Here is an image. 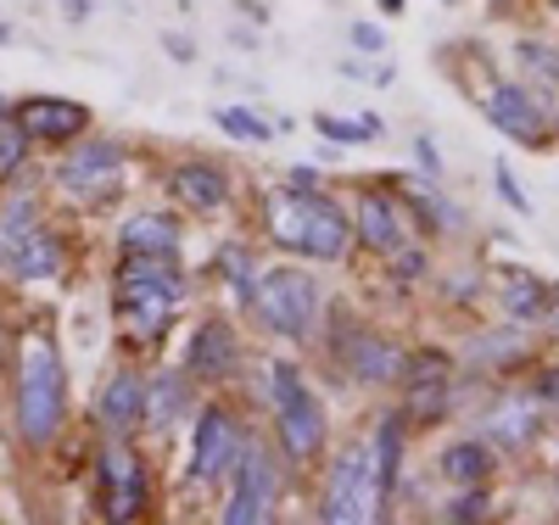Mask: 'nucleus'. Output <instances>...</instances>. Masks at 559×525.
I'll list each match as a JSON object with an SVG mask.
<instances>
[{
	"label": "nucleus",
	"instance_id": "nucleus-19",
	"mask_svg": "<svg viewBox=\"0 0 559 525\" xmlns=\"http://www.w3.org/2000/svg\"><path fill=\"white\" fill-rule=\"evenodd\" d=\"M96 425L102 437H140L146 431V374L140 369H112L96 397Z\"/></svg>",
	"mask_w": 559,
	"mask_h": 525
},
{
	"label": "nucleus",
	"instance_id": "nucleus-29",
	"mask_svg": "<svg viewBox=\"0 0 559 525\" xmlns=\"http://www.w3.org/2000/svg\"><path fill=\"white\" fill-rule=\"evenodd\" d=\"M515 62L526 73V84L537 95H554L559 90V45H543V39H521L515 45Z\"/></svg>",
	"mask_w": 559,
	"mask_h": 525
},
{
	"label": "nucleus",
	"instance_id": "nucleus-22",
	"mask_svg": "<svg viewBox=\"0 0 559 525\" xmlns=\"http://www.w3.org/2000/svg\"><path fill=\"white\" fill-rule=\"evenodd\" d=\"M0 269H7L12 279H23V285H39V279H57V274L68 269V252H62V241H57L51 224H28V229L17 235V247L0 258Z\"/></svg>",
	"mask_w": 559,
	"mask_h": 525
},
{
	"label": "nucleus",
	"instance_id": "nucleus-1",
	"mask_svg": "<svg viewBox=\"0 0 559 525\" xmlns=\"http://www.w3.org/2000/svg\"><path fill=\"white\" fill-rule=\"evenodd\" d=\"M263 235L302 263H347L353 258V218L319 184H280L263 196Z\"/></svg>",
	"mask_w": 559,
	"mask_h": 525
},
{
	"label": "nucleus",
	"instance_id": "nucleus-31",
	"mask_svg": "<svg viewBox=\"0 0 559 525\" xmlns=\"http://www.w3.org/2000/svg\"><path fill=\"white\" fill-rule=\"evenodd\" d=\"M28 224H39V202L28 196V190H12V196L0 202V258L17 247V235H23Z\"/></svg>",
	"mask_w": 559,
	"mask_h": 525
},
{
	"label": "nucleus",
	"instance_id": "nucleus-50",
	"mask_svg": "<svg viewBox=\"0 0 559 525\" xmlns=\"http://www.w3.org/2000/svg\"><path fill=\"white\" fill-rule=\"evenodd\" d=\"M554 7H559V0H554Z\"/></svg>",
	"mask_w": 559,
	"mask_h": 525
},
{
	"label": "nucleus",
	"instance_id": "nucleus-14",
	"mask_svg": "<svg viewBox=\"0 0 559 525\" xmlns=\"http://www.w3.org/2000/svg\"><path fill=\"white\" fill-rule=\"evenodd\" d=\"M347 218H353V247H364L369 258H381V263H386L397 247L419 241V229H414L403 196H381V190H364Z\"/></svg>",
	"mask_w": 559,
	"mask_h": 525
},
{
	"label": "nucleus",
	"instance_id": "nucleus-28",
	"mask_svg": "<svg viewBox=\"0 0 559 525\" xmlns=\"http://www.w3.org/2000/svg\"><path fill=\"white\" fill-rule=\"evenodd\" d=\"M213 274L229 285V297H236L241 308L252 302L258 279H263V269H258V258H252L247 241H218V252H213Z\"/></svg>",
	"mask_w": 559,
	"mask_h": 525
},
{
	"label": "nucleus",
	"instance_id": "nucleus-13",
	"mask_svg": "<svg viewBox=\"0 0 559 525\" xmlns=\"http://www.w3.org/2000/svg\"><path fill=\"white\" fill-rule=\"evenodd\" d=\"M453 358L448 353H408L403 374H397V386H403V414L419 419V425H437L453 414V397H459V380H453Z\"/></svg>",
	"mask_w": 559,
	"mask_h": 525
},
{
	"label": "nucleus",
	"instance_id": "nucleus-10",
	"mask_svg": "<svg viewBox=\"0 0 559 525\" xmlns=\"http://www.w3.org/2000/svg\"><path fill=\"white\" fill-rule=\"evenodd\" d=\"M96 475H102V514L107 520H146L152 514V469L140 464L134 453V437H107L102 458H96Z\"/></svg>",
	"mask_w": 559,
	"mask_h": 525
},
{
	"label": "nucleus",
	"instance_id": "nucleus-48",
	"mask_svg": "<svg viewBox=\"0 0 559 525\" xmlns=\"http://www.w3.org/2000/svg\"><path fill=\"white\" fill-rule=\"evenodd\" d=\"M548 431H554V458H559V425H548Z\"/></svg>",
	"mask_w": 559,
	"mask_h": 525
},
{
	"label": "nucleus",
	"instance_id": "nucleus-26",
	"mask_svg": "<svg viewBox=\"0 0 559 525\" xmlns=\"http://www.w3.org/2000/svg\"><path fill=\"white\" fill-rule=\"evenodd\" d=\"M408 218H414V229H426V235H459L464 224V207H453L448 196H442V179H419V184H408Z\"/></svg>",
	"mask_w": 559,
	"mask_h": 525
},
{
	"label": "nucleus",
	"instance_id": "nucleus-35",
	"mask_svg": "<svg viewBox=\"0 0 559 525\" xmlns=\"http://www.w3.org/2000/svg\"><path fill=\"white\" fill-rule=\"evenodd\" d=\"M386 269H392L397 285H419V279L431 274V258H426V247H419V241H408V247H397V252L386 258Z\"/></svg>",
	"mask_w": 559,
	"mask_h": 525
},
{
	"label": "nucleus",
	"instance_id": "nucleus-6",
	"mask_svg": "<svg viewBox=\"0 0 559 525\" xmlns=\"http://www.w3.org/2000/svg\"><path fill=\"white\" fill-rule=\"evenodd\" d=\"M286 481H292V464L274 453V442L263 437H247V453L229 475V492L218 503V525H269L280 520V498H286Z\"/></svg>",
	"mask_w": 559,
	"mask_h": 525
},
{
	"label": "nucleus",
	"instance_id": "nucleus-24",
	"mask_svg": "<svg viewBox=\"0 0 559 525\" xmlns=\"http://www.w3.org/2000/svg\"><path fill=\"white\" fill-rule=\"evenodd\" d=\"M437 475H442L448 487H487L492 475H498V453H492L481 437H459V442L442 448Z\"/></svg>",
	"mask_w": 559,
	"mask_h": 525
},
{
	"label": "nucleus",
	"instance_id": "nucleus-32",
	"mask_svg": "<svg viewBox=\"0 0 559 525\" xmlns=\"http://www.w3.org/2000/svg\"><path fill=\"white\" fill-rule=\"evenodd\" d=\"M313 129L331 140V146H364V140H376V134H386V123L381 118H358V123H347V118H336V112H319L313 118Z\"/></svg>",
	"mask_w": 559,
	"mask_h": 525
},
{
	"label": "nucleus",
	"instance_id": "nucleus-23",
	"mask_svg": "<svg viewBox=\"0 0 559 525\" xmlns=\"http://www.w3.org/2000/svg\"><path fill=\"white\" fill-rule=\"evenodd\" d=\"M179 218L157 213V207H140L118 224V252H152V258H179Z\"/></svg>",
	"mask_w": 559,
	"mask_h": 525
},
{
	"label": "nucleus",
	"instance_id": "nucleus-40",
	"mask_svg": "<svg viewBox=\"0 0 559 525\" xmlns=\"http://www.w3.org/2000/svg\"><path fill=\"white\" fill-rule=\"evenodd\" d=\"M532 397H537L543 408H559V363L537 369V380H532Z\"/></svg>",
	"mask_w": 559,
	"mask_h": 525
},
{
	"label": "nucleus",
	"instance_id": "nucleus-37",
	"mask_svg": "<svg viewBox=\"0 0 559 525\" xmlns=\"http://www.w3.org/2000/svg\"><path fill=\"white\" fill-rule=\"evenodd\" d=\"M453 308L459 302H476L481 297V269H459V274H448V291H442Z\"/></svg>",
	"mask_w": 559,
	"mask_h": 525
},
{
	"label": "nucleus",
	"instance_id": "nucleus-38",
	"mask_svg": "<svg viewBox=\"0 0 559 525\" xmlns=\"http://www.w3.org/2000/svg\"><path fill=\"white\" fill-rule=\"evenodd\" d=\"M414 163H419V174H426V179H448V163H442L431 134H414Z\"/></svg>",
	"mask_w": 559,
	"mask_h": 525
},
{
	"label": "nucleus",
	"instance_id": "nucleus-11",
	"mask_svg": "<svg viewBox=\"0 0 559 525\" xmlns=\"http://www.w3.org/2000/svg\"><path fill=\"white\" fill-rule=\"evenodd\" d=\"M123 179V146L102 134L68 140V157L57 163V190L73 202H107Z\"/></svg>",
	"mask_w": 559,
	"mask_h": 525
},
{
	"label": "nucleus",
	"instance_id": "nucleus-47",
	"mask_svg": "<svg viewBox=\"0 0 559 525\" xmlns=\"http://www.w3.org/2000/svg\"><path fill=\"white\" fill-rule=\"evenodd\" d=\"M17 34H12V23H0V45H12Z\"/></svg>",
	"mask_w": 559,
	"mask_h": 525
},
{
	"label": "nucleus",
	"instance_id": "nucleus-42",
	"mask_svg": "<svg viewBox=\"0 0 559 525\" xmlns=\"http://www.w3.org/2000/svg\"><path fill=\"white\" fill-rule=\"evenodd\" d=\"M57 7H62L73 23H90V12H96V0H57Z\"/></svg>",
	"mask_w": 559,
	"mask_h": 525
},
{
	"label": "nucleus",
	"instance_id": "nucleus-9",
	"mask_svg": "<svg viewBox=\"0 0 559 525\" xmlns=\"http://www.w3.org/2000/svg\"><path fill=\"white\" fill-rule=\"evenodd\" d=\"M247 419L229 403H202L191 419V487H224L247 453Z\"/></svg>",
	"mask_w": 559,
	"mask_h": 525
},
{
	"label": "nucleus",
	"instance_id": "nucleus-21",
	"mask_svg": "<svg viewBox=\"0 0 559 525\" xmlns=\"http://www.w3.org/2000/svg\"><path fill=\"white\" fill-rule=\"evenodd\" d=\"M369 475H376V498H381V509L397 498V481H403V453H408V414L403 408H392V414H381V425L369 431Z\"/></svg>",
	"mask_w": 559,
	"mask_h": 525
},
{
	"label": "nucleus",
	"instance_id": "nucleus-7",
	"mask_svg": "<svg viewBox=\"0 0 559 525\" xmlns=\"http://www.w3.org/2000/svg\"><path fill=\"white\" fill-rule=\"evenodd\" d=\"M481 118L526 152H548L559 140V118L548 107V95H537L526 79H509V73L481 84Z\"/></svg>",
	"mask_w": 559,
	"mask_h": 525
},
{
	"label": "nucleus",
	"instance_id": "nucleus-43",
	"mask_svg": "<svg viewBox=\"0 0 559 525\" xmlns=\"http://www.w3.org/2000/svg\"><path fill=\"white\" fill-rule=\"evenodd\" d=\"M392 79H397V68H392V62H381V68H369V84H381V90H386Z\"/></svg>",
	"mask_w": 559,
	"mask_h": 525
},
{
	"label": "nucleus",
	"instance_id": "nucleus-41",
	"mask_svg": "<svg viewBox=\"0 0 559 525\" xmlns=\"http://www.w3.org/2000/svg\"><path fill=\"white\" fill-rule=\"evenodd\" d=\"M163 45H168V57H174V62H197V45L185 39V34H163Z\"/></svg>",
	"mask_w": 559,
	"mask_h": 525
},
{
	"label": "nucleus",
	"instance_id": "nucleus-34",
	"mask_svg": "<svg viewBox=\"0 0 559 525\" xmlns=\"http://www.w3.org/2000/svg\"><path fill=\"white\" fill-rule=\"evenodd\" d=\"M437 520H448V525H471V520H492V492L487 487H459L442 509H437Z\"/></svg>",
	"mask_w": 559,
	"mask_h": 525
},
{
	"label": "nucleus",
	"instance_id": "nucleus-30",
	"mask_svg": "<svg viewBox=\"0 0 559 525\" xmlns=\"http://www.w3.org/2000/svg\"><path fill=\"white\" fill-rule=\"evenodd\" d=\"M213 123H218L229 140H247V146H269V140H274V123L258 118V107H241V102L213 107Z\"/></svg>",
	"mask_w": 559,
	"mask_h": 525
},
{
	"label": "nucleus",
	"instance_id": "nucleus-27",
	"mask_svg": "<svg viewBox=\"0 0 559 525\" xmlns=\"http://www.w3.org/2000/svg\"><path fill=\"white\" fill-rule=\"evenodd\" d=\"M492 291H498L503 313L515 324H543V313H548V279H537L532 269H503Z\"/></svg>",
	"mask_w": 559,
	"mask_h": 525
},
{
	"label": "nucleus",
	"instance_id": "nucleus-5",
	"mask_svg": "<svg viewBox=\"0 0 559 525\" xmlns=\"http://www.w3.org/2000/svg\"><path fill=\"white\" fill-rule=\"evenodd\" d=\"M252 319L263 336L274 342H308L313 330H319V313H324V297H319V279L297 263H280L258 279V291H252Z\"/></svg>",
	"mask_w": 559,
	"mask_h": 525
},
{
	"label": "nucleus",
	"instance_id": "nucleus-4",
	"mask_svg": "<svg viewBox=\"0 0 559 525\" xmlns=\"http://www.w3.org/2000/svg\"><path fill=\"white\" fill-rule=\"evenodd\" d=\"M263 397H269V437L274 453L286 458L292 469H313L324 453H331V414H324V397L308 386L302 363L274 358L263 374Z\"/></svg>",
	"mask_w": 559,
	"mask_h": 525
},
{
	"label": "nucleus",
	"instance_id": "nucleus-46",
	"mask_svg": "<svg viewBox=\"0 0 559 525\" xmlns=\"http://www.w3.org/2000/svg\"><path fill=\"white\" fill-rule=\"evenodd\" d=\"M403 7H408V0H381V12H386V17H397Z\"/></svg>",
	"mask_w": 559,
	"mask_h": 525
},
{
	"label": "nucleus",
	"instance_id": "nucleus-3",
	"mask_svg": "<svg viewBox=\"0 0 559 525\" xmlns=\"http://www.w3.org/2000/svg\"><path fill=\"white\" fill-rule=\"evenodd\" d=\"M191 285H185L179 258H152V252H118L112 269V313L129 347H157L168 324L179 319Z\"/></svg>",
	"mask_w": 559,
	"mask_h": 525
},
{
	"label": "nucleus",
	"instance_id": "nucleus-36",
	"mask_svg": "<svg viewBox=\"0 0 559 525\" xmlns=\"http://www.w3.org/2000/svg\"><path fill=\"white\" fill-rule=\"evenodd\" d=\"M492 184H498V202H503V207H515L521 218H532V196L521 190V179L509 174V163H498V168H492Z\"/></svg>",
	"mask_w": 559,
	"mask_h": 525
},
{
	"label": "nucleus",
	"instance_id": "nucleus-12",
	"mask_svg": "<svg viewBox=\"0 0 559 525\" xmlns=\"http://www.w3.org/2000/svg\"><path fill=\"white\" fill-rule=\"evenodd\" d=\"M331 363H342V374H353L358 386H397V374L408 363V353L381 336V330H369V324H336L331 319Z\"/></svg>",
	"mask_w": 559,
	"mask_h": 525
},
{
	"label": "nucleus",
	"instance_id": "nucleus-49",
	"mask_svg": "<svg viewBox=\"0 0 559 525\" xmlns=\"http://www.w3.org/2000/svg\"><path fill=\"white\" fill-rule=\"evenodd\" d=\"M554 503H559V469H554Z\"/></svg>",
	"mask_w": 559,
	"mask_h": 525
},
{
	"label": "nucleus",
	"instance_id": "nucleus-45",
	"mask_svg": "<svg viewBox=\"0 0 559 525\" xmlns=\"http://www.w3.org/2000/svg\"><path fill=\"white\" fill-rule=\"evenodd\" d=\"M292 184H319V168H292Z\"/></svg>",
	"mask_w": 559,
	"mask_h": 525
},
{
	"label": "nucleus",
	"instance_id": "nucleus-20",
	"mask_svg": "<svg viewBox=\"0 0 559 525\" xmlns=\"http://www.w3.org/2000/svg\"><path fill=\"white\" fill-rule=\"evenodd\" d=\"M202 408V386L185 369H157L146 374V431L168 437L179 425H191Z\"/></svg>",
	"mask_w": 559,
	"mask_h": 525
},
{
	"label": "nucleus",
	"instance_id": "nucleus-18",
	"mask_svg": "<svg viewBox=\"0 0 559 525\" xmlns=\"http://www.w3.org/2000/svg\"><path fill=\"white\" fill-rule=\"evenodd\" d=\"M229 190H236V184H229V168L213 163V157H185V163L168 168V196L185 213H202V218L224 213L229 207Z\"/></svg>",
	"mask_w": 559,
	"mask_h": 525
},
{
	"label": "nucleus",
	"instance_id": "nucleus-17",
	"mask_svg": "<svg viewBox=\"0 0 559 525\" xmlns=\"http://www.w3.org/2000/svg\"><path fill=\"white\" fill-rule=\"evenodd\" d=\"M12 118L28 129L34 146H68V140L90 134V107L68 102V95H23L12 107Z\"/></svg>",
	"mask_w": 559,
	"mask_h": 525
},
{
	"label": "nucleus",
	"instance_id": "nucleus-15",
	"mask_svg": "<svg viewBox=\"0 0 559 525\" xmlns=\"http://www.w3.org/2000/svg\"><path fill=\"white\" fill-rule=\"evenodd\" d=\"M185 374L197 386H229L241 374V330L229 319H202L185 342Z\"/></svg>",
	"mask_w": 559,
	"mask_h": 525
},
{
	"label": "nucleus",
	"instance_id": "nucleus-44",
	"mask_svg": "<svg viewBox=\"0 0 559 525\" xmlns=\"http://www.w3.org/2000/svg\"><path fill=\"white\" fill-rule=\"evenodd\" d=\"M548 324H559V279H548V313H543Z\"/></svg>",
	"mask_w": 559,
	"mask_h": 525
},
{
	"label": "nucleus",
	"instance_id": "nucleus-8",
	"mask_svg": "<svg viewBox=\"0 0 559 525\" xmlns=\"http://www.w3.org/2000/svg\"><path fill=\"white\" fill-rule=\"evenodd\" d=\"M313 514L324 525H369L381 520V498H376V475H369V448L364 442H347L331 464H324V487H319V503Z\"/></svg>",
	"mask_w": 559,
	"mask_h": 525
},
{
	"label": "nucleus",
	"instance_id": "nucleus-16",
	"mask_svg": "<svg viewBox=\"0 0 559 525\" xmlns=\"http://www.w3.org/2000/svg\"><path fill=\"white\" fill-rule=\"evenodd\" d=\"M548 408L537 403V397H521V403H498V408H487L481 414V442L498 453V458H521V453H532L543 437H548Z\"/></svg>",
	"mask_w": 559,
	"mask_h": 525
},
{
	"label": "nucleus",
	"instance_id": "nucleus-39",
	"mask_svg": "<svg viewBox=\"0 0 559 525\" xmlns=\"http://www.w3.org/2000/svg\"><path fill=\"white\" fill-rule=\"evenodd\" d=\"M347 39H353L358 57H381V51H386V28H376V23H353Z\"/></svg>",
	"mask_w": 559,
	"mask_h": 525
},
{
	"label": "nucleus",
	"instance_id": "nucleus-33",
	"mask_svg": "<svg viewBox=\"0 0 559 525\" xmlns=\"http://www.w3.org/2000/svg\"><path fill=\"white\" fill-rule=\"evenodd\" d=\"M28 146H34L28 129L12 118V107H0V179H12L28 163Z\"/></svg>",
	"mask_w": 559,
	"mask_h": 525
},
{
	"label": "nucleus",
	"instance_id": "nucleus-2",
	"mask_svg": "<svg viewBox=\"0 0 559 525\" xmlns=\"http://www.w3.org/2000/svg\"><path fill=\"white\" fill-rule=\"evenodd\" d=\"M12 425L17 442L45 453L62 425H68V363L62 347L45 324H34L28 336L17 342V363H12Z\"/></svg>",
	"mask_w": 559,
	"mask_h": 525
},
{
	"label": "nucleus",
	"instance_id": "nucleus-25",
	"mask_svg": "<svg viewBox=\"0 0 559 525\" xmlns=\"http://www.w3.org/2000/svg\"><path fill=\"white\" fill-rule=\"evenodd\" d=\"M464 358L476 363V374H503L532 358V336L526 324H503V330H487V336H476L471 347H464Z\"/></svg>",
	"mask_w": 559,
	"mask_h": 525
}]
</instances>
